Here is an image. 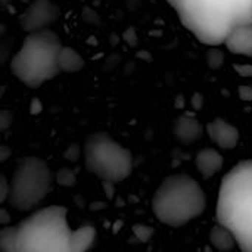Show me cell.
Instances as JSON below:
<instances>
[{
    "label": "cell",
    "instance_id": "3957f363",
    "mask_svg": "<svg viewBox=\"0 0 252 252\" xmlns=\"http://www.w3.org/2000/svg\"><path fill=\"white\" fill-rule=\"evenodd\" d=\"M216 214L242 252H252V159L236 164L223 177Z\"/></svg>",
    "mask_w": 252,
    "mask_h": 252
},
{
    "label": "cell",
    "instance_id": "ba28073f",
    "mask_svg": "<svg viewBox=\"0 0 252 252\" xmlns=\"http://www.w3.org/2000/svg\"><path fill=\"white\" fill-rule=\"evenodd\" d=\"M59 18V7L50 0L32 1L21 16V25L25 31L34 32L47 30Z\"/></svg>",
    "mask_w": 252,
    "mask_h": 252
},
{
    "label": "cell",
    "instance_id": "7402d4cb",
    "mask_svg": "<svg viewBox=\"0 0 252 252\" xmlns=\"http://www.w3.org/2000/svg\"><path fill=\"white\" fill-rule=\"evenodd\" d=\"M80 154H81L80 146L72 145V146H69V148L66 149V152H65V158H66L68 161H77V159H78V157H80Z\"/></svg>",
    "mask_w": 252,
    "mask_h": 252
},
{
    "label": "cell",
    "instance_id": "cb8c5ba5",
    "mask_svg": "<svg viewBox=\"0 0 252 252\" xmlns=\"http://www.w3.org/2000/svg\"><path fill=\"white\" fill-rule=\"evenodd\" d=\"M10 155H12L10 148H9V146H6V145H0V162L7 161V159L10 158Z\"/></svg>",
    "mask_w": 252,
    "mask_h": 252
},
{
    "label": "cell",
    "instance_id": "52a82bcc",
    "mask_svg": "<svg viewBox=\"0 0 252 252\" xmlns=\"http://www.w3.org/2000/svg\"><path fill=\"white\" fill-rule=\"evenodd\" d=\"M9 202L19 211H30L37 207L50 192L53 176L49 165L35 157L22 158L9 182Z\"/></svg>",
    "mask_w": 252,
    "mask_h": 252
},
{
    "label": "cell",
    "instance_id": "ffe728a7",
    "mask_svg": "<svg viewBox=\"0 0 252 252\" xmlns=\"http://www.w3.org/2000/svg\"><path fill=\"white\" fill-rule=\"evenodd\" d=\"M12 121H13V114L10 111L7 109L0 111V131L7 130L12 126Z\"/></svg>",
    "mask_w": 252,
    "mask_h": 252
},
{
    "label": "cell",
    "instance_id": "9c48e42d",
    "mask_svg": "<svg viewBox=\"0 0 252 252\" xmlns=\"http://www.w3.org/2000/svg\"><path fill=\"white\" fill-rule=\"evenodd\" d=\"M207 133L210 139L221 149H233L239 142V131L235 126L224 121L223 118H216L207 126Z\"/></svg>",
    "mask_w": 252,
    "mask_h": 252
},
{
    "label": "cell",
    "instance_id": "d4e9b609",
    "mask_svg": "<svg viewBox=\"0 0 252 252\" xmlns=\"http://www.w3.org/2000/svg\"><path fill=\"white\" fill-rule=\"evenodd\" d=\"M10 223V214L7 213V210L0 207V224H9Z\"/></svg>",
    "mask_w": 252,
    "mask_h": 252
},
{
    "label": "cell",
    "instance_id": "7c38bea8",
    "mask_svg": "<svg viewBox=\"0 0 252 252\" xmlns=\"http://www.w3.org/2000/svg\"><path fill=\"white\" fill-rule=\"evenodd\" d=\"M174 134H176L177 140H180L182 143H192V142H196L198 139H201L202 126L199 124L198 120L185 115V117L177 118V121L174 124Z\"/></svg>",
    "mask_w": 252,
    "mask_h": 252
},
{
    "label": "cell",
    "instance_id": "9a60e30c",
    "mask_svg": "<svg viewBox=\"0 0 252 252\" xmlns=\"http://www.w3.org/2000/svg\"><path fill=\"white\" fill-rule=\"evenodd\" d=\"M0 252H21L18 247L16 226L0 230Z\"/></svg>",
    "mask_w": 252,
    "mask_h": 252
},
{
    "label": "cell",
    "instance_id": "5bb4252c",
    "mask_svg": "<svg viewBox=\"0 0 252 252\" xmlns=\"http://www.w3.org/2000/svg\"><path fill=\"white\" fill-rule=\"evenodd\" d=\"M210 242L211 245L217 250V251L227 252L230 251L236 242H235V238L233 235L221 224H217L211 229V233H210Z\"/></svg>",
    "mask_w": 252,
    "mask_h": 252
},
{
    "label": "cell",
    "instance_id": "4fadbf2b",
    "mask_svg": "<svg viewBox=\"0 0 252 252\" xmlns=\"http://www.w3.org/2000/svg\"><path fill=\"white\" fill-rule=\"evenodd\" d=\"M58 65L61 72H78L84 68V61L77 50L62 46L58 56Z\"/></svg>",
    "mask_w": 252,
    "mask_h": 252
},
{
    "label": "cell",
    "instance_id": "ac0fdd59",
    "mask_svg": "<svg viewBox=\"0 0 252 252\" xmlns=\"http://www.w3.org/2000/svg\"><path fill=\"white\" fill-rule=\"evenodd\" d=\"M207 62L211 68H219L224 62V56L219 49H211L207 55Z\"/></svg>",
    "mask_w": 252,
    "mask_h": 252
},
{
    "label": "cell",
    "instance_id": "277c9868",
    "mask_svg": "<svg viewBox=\"0 0 252 252\" xmlns=\"http://www.w3.org/2000/svg\"><path fill=\"white\" fill-rule=\"evenodd\" d=\"M207 205L201 185L189 174H173L162 180L152 199L155 217L170 226L180 227L199 217Z\"/></svg>",
    "mask_w": 252,
    "mask_h": 252
},
{
    "label": "cell",
    "instance_id": "484cf974",
    "mask_svg": "<svg viewBox=\"0 0 252 252\" xmlns=\"http://www.w3.org/2000/svg\"><path fill=\"white\" fill-rule=\"evenodd\" d=\"M40 112H41V103L37 99H34L31 102V114H40Z\"/></svg>",
    "mask_w": 252,
    "mask_h": 252
},
{
    "label": "cell",
    "instance_id": "5b68a950",
    "mask_svg": "<svg viewBox=\"0 0 252 252\" xmlns=\"http://www.w3.org/2000/svg\"><path fill=\"white\" fill-rule=\"evenodd\" d=\"M62 43L52 30L28 32L10 62L13 75L30 89H37L61 71L58 56Z\"/></svg>",
    "mask_w": 252,
    "mask_h": 252
},
{
    "label": "cell",
    "instance_id": "603a6c76",
    "mask_svg": "<svg viewBox=\"0 0 252 252\" xmlns=\"http://www.w3.org/2000/svg\"><path fill=\"white\" fill-rule=\"evenodd\" d=\"M239 96L244 100H252V87L251 86H241L239 87Z\"/></svg>",
    "mask_w": 252,
    "mask_h": 252
},
{
    "label": "cell",
    "instance_id": "2e32d148",
    "mask_svg": "<svg viewBox=\"0 0 252 252\" xmlns=\"http://www.w3.org/2000/svg\"><path fill=\"white\" fill-rule=\"evenodd\" d=\"M55 179H56V183L61 185V186H63V188H71L77 182L75 173L71 168H61L56 173V177Z\"/></svg>",
    "mask_w": 252,
    "mask_h": 252
},
{
    "label": "cell",
    "instance_id": "44dd1931",
    "mask_svg": "<svg viewBox=\"0 0 252 252\" xmlns=\"http://www.w3.org/2000/svg\"><path fill=\"white\" fill-rule=\"evenodd\" d=\"M233 68L242 77H252V65H250V63H242V65L241 63H235Z\"/></svg>",
    "mask_w": 252,
    "mask_h": 252
},
{
    "label": "cell",
    "instance_id": "7a4b0ae2",
    "mask_svg": "<svg viewBox=\"0 0 252 252\" xmlns=\"http://www.w3.org/2000/svg\"><path fill=\"white\" fill-rule=\"evenodd\" d=\"M180 22L207 46H220L229 34L252 22V0H167Z\"/></svg>",
    "mask_w": 252,
    "mask_h": 252
},
{
    "label": "cell",
    "instance_id": "d6986e66",
    "mask_svg": "<svg viewBox=\"0 0 252 252\" xmlns=\"http://www.w3.org/2000/svg\"><path fill=\"white\" fill-rule=\"evenodd\" d=\"M9 190H10V185L9 180L6 179L4 174L0 173V205L9 199Z\"/></svg>",
    "mask_w": 252,
    "mask_h": 252
},
{
    "label": "cell",
    "instance_id": "30bf717a",
    "mask_svg": "<svg viewBox=\"0 0 252 252\" xmlns=\"http://www.w3.org/2000/svg\"><path fill=\"white\" fill-rule=\"evenodd\" d=\"M223 44L235 55L252 56V22L235 28Z\"/></svg>",
    "mask_w": 252,
    "mask_h": 252
},
{
    "label": "cell",
    "instance_id": "6da1fadb",
    "mask_svg": "<svg viewBox=\"0 0 252 252\" xmlns=\"http://www.w3.org/2000/svg\"><path fill=\"white\" fill-rule=\"evenodd\" d=\"M21 252H87L94 239L93 226L71 229L65 207H46L16 226Z\"/></svg>",
    "mask_w": 252,
    "mask_h": 252
},
{
    "label": "cell",
    "instance_id": "e0dca14e",
    "mask_svg": "<svg viewBox=\"0 0 252 252\" xmlns=\"http://www.w3.org/2000/svg\"><path fill=\"white\" fill-rule=\"evenodd\" d=\"M133 233L140 242H148L154 236V227H151L148 224H134Z\"/></svg>",
    "mask_w": 252,
    "mask_h": 252
},
{
    "label": "cell",
    "instance_id": "8fae6325",
    "mask_svg": "<svg viewBox=\"0 0 252 252\" xmlns=\"http://www.w3.org/2000/svg\"><path fill=\"white\" fill-rule=\"evenodd\" d=\"M195 164H196L198 171L204 177L210 179V177L216 176L223 168L224 158H223V155L217 149L205 148V149L198 152V155L195 158Z\"/></svg>",
    "mask_w": 252,
    "mask_h": 252
},
{
    "label": "cell",
    "instance_id": "8992f818",
    "mask_svg": "<svg viewBox=\"0 0 252 252\" xmlns=\"http://www.w3.org/2000/svg\"><path fill=\"white\" fill-rule=\"evenodd\" d=\"M86 168L103 183H120L133 171L131 152L106 133H93L84 143Z\"/></svg>",
    "mask_w": 252,
    "mask_h": 252
}]
</instances>
